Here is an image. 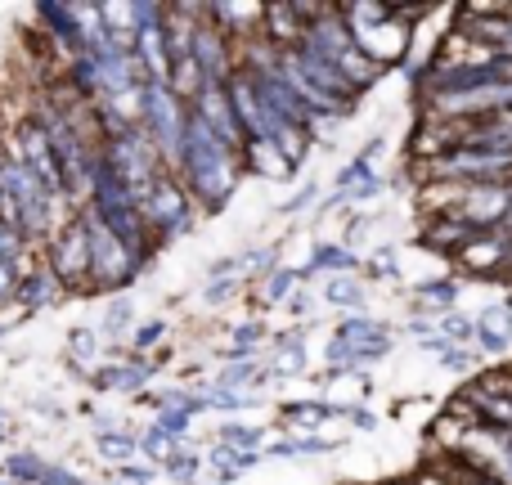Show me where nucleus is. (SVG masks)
Returning <instances> with one entry per match:
<instances>
[{"label": "nucleus", "mask_w": 512, "mask_h": 485, "mask_svg": "<svg viewBox=\"0 0 512 485\" xmlns=\"http://www.w3.org/2000/svg\"><path fill=\"white\" fill-rule=\"evenodd\" d=\"M171 176L185 185V194L194 198L198 216H221L225 207L239 198L243 189V167H239V153L225 149L194 113L185 122V144H180V158Z\"/></svg>", "instance_id": "nucleus-1"}, {"label": "nucleus", "mask_w": 512, "mask_h": 485, "mask_svg": "<svg viewBox=\"0 0 512 485\" xmlns=\"http://www.w3.org/2000/svg\"><path fill=\"white\" fill-rule=\"evenodd\" d=\"M297 50L315 54V59L328 63V68L342 72V81L351 86L355 99H364L382 77H387L378 63H369V59L360 54V45L351 41V32H346V23H342V14H337V5H315V9H310L306 32H301Z\"/></svg>", "instance_id": "nucleus-2"}, {"label": "nucleus", "mask_w": 512, "mask_h": 485, "mask_svg": "<svg viewBox=\"0 0 512 485\" xmlns=\"http://www.w3.org/2000/svg\"><path fill=\"white\" fill-rule=\"evenodd\" d=\"M135 203H140V221H144L149 243L158 247V252L171 247V243H180V239H189V234L198 230V221H203L198 207H194V198L185 194V185H180L171 171H162Z\"/></svg>", "instance_id": "nucleus-3"}, {"label": "nucleus", "mask_w": 512, "mask_h": 485, "mask_svg": "<svg viewBox=\"0 0 512 485\" xmlns=\"http://www.w3.org/2000/svg\"><path fill=\"white\" fill-rule=\"evenodd\" d=\"M185 122H189V104L180 95H171V86L162 81H144L140 90V131L144 140L158 149L162 167L176 171L180 144H185Z\"/></svg>", "instance_id": "nucleus-4"}, {"label": "nucleus", "mask_w": 512, "mask_h": 485, "mask_svg": "<svg viewBox=\"0 0 512 485\" xmlns=\"http://www.w3.org/2000/svg\"><path fill=\"white\" fill-rule=\"evenodd\" d=\"M99 158H104V167L113 171V176L122 180V185L131 189L135 198H140L144 189H149L153 180L167 171V167H162V158H158V149L144 140L140 126H131V131H122V135H108V140H99Z\"/></svg>", "instance_id": "nucleus-5"}, {"label": "nucleus", "mask_w": 512, "mask_h": 485, "mask_svg": "<svg viewBox=\"0 0 512 485\" xmlns=\"http://www.w3.org/2000/svg\"><path fill=\"white\" fill-rule=\"evenodd\" d=\"M45 270L54 274V279L63 283V292H77V297H86V279H90V256H86V225H81V216L72 212L68 221L59 225V230L45 239Z\"/></svg>", "instance_id": "nucleus-6"}, {"label": "nucleus", "mask_w": 512, "mask_h": 485, "mask_svg": "<svg viewBox=\"0 0 512 485\" xmlns=\"http://www.w3.org/2000/svg\"><path fill=\"white\" fill-rule=\"evenodd\" d=\"M333 337L355 351L360 373H369L373 364H382L387 355H396V328L378 315H337Z\"/></svg>", "instance_id": "nucleus-7"}, {"label": "nucleus", "mask_w": 512, "mask_h": 485, "mask_svg": "<svg viewBox=\"0 0 512 485\" xmlns=\"http://www.w3.org/2000/svg\"><path fill=\"white\" fill-rule=\"evenodd\" d=\"M189 63L198 68L203 86H225V81L239 72V45L225 41L212 23L203 18V5H198V23H194V45H189Z\"/></svg>", "instance_id": "nucleus-8"}, {"label": "nucleus", "mask_w": 512, "mask_h": 485, "mask_svg": "<svg viewBox=\"0 0 512 485\" xmlns=\"http://www.w3.org/2000/svg\"><path fill=\"white\" fill-rule=\"evenodd\" d=\"M162 373V364L153 355H113L108 364L90 369V387L104 391V396H140L149 391V382Z\"/></svg>", "instance_id": "nucleus-9"}, {"label": "nucleus", "mask_w": 512, "mask_h": 485, "mask_svg": "<svg viewBox=\"0 0 512 485\" xmlns=\"http://www.w3.org/2000/svg\"><path fill=\"white\" fill-rule=\"evenodd\" d=\"M189 113H194L225 149H234V153L243 149V131H239V122H234V104H230V90L225 86H198V95L189 99Z\"/></svg>", "instance_id": "nucleus-10"}, {"label": "nucleus", "mask_w": 512, "mask_h": 485, "mask_svg": "<svg viewBox=\"0 0 512 485\" xmlns=\"http://www.w3.org/2000/svg\"><path fill=\"white\" fill-rule=\"evenodd\" d=\"M315 5H261V32H256V41H265L270 50H292V45L301 41V32H306V18Z\"/></svg>", "instance_id": "nucleus-11"}, {"label": "nucleus", "mask_w": 512, "mask_h": 485, "mask_svg": "<svg viewBox=\"0 0 512 485\" xmlns=\"http://www.w3.org/2000/svg\"><path fill=\"white\" fill-rule=\"evenodd\" d=\"M454 261L472 274H486V279H508V265H512V239L504 234H477L468 247H463Z\"/></svg>", "instance_id": "nucleus-12"}, {"label": "nucleus", "mask_w": 512, "mask_h": 485, "mask_svg": "<svg viewBox=\"0 0 512 485\" xmlns=\"http://www.w3.org/2000/svg\"><path fill=\"white\" fill-rule=\"evenodd\" d=\"M360 270H364V256L351 252V247L337 243V239H319L315 247H310L306 265H297L301 283L306 279H333V274H360Z\"/></svg>", "instance_id": "nucleus-13"}, {"label": "nucleus", "mask_w": 512, "mask_h": 485, "mask_svg": "<svg viewBox=\"0 0 512 485\" xmlns=\"http://www.w3.org/2000/svg\"><path fill=\"white\" fill-rule=\"evenodd\" d=\"M333 423V400L324 396H297L279 405V432L283 436H319V427Z\"/></svg>", "instance_id": "nucleus-14"}, {"label": "nucleus", "mask_w": 512, "mask_h": 485, "mask_svg": "<svg viewBox=\"0 0 512 485\" xmlns=\"http://www.w3.org/2000/svg\"><path fill=\"white\" fill-rule=\"evenodd\" d=\"M203 18L234 45H248L261 32V5H203Z\"/></svg>", "instance_id": "nucleus-15"}, {"label": "nucleus", "mask_w": 512, "mask_h": 485, "mask_svg": "<svg viewBox=\"0 0 512 485\" xmlns=\"http://www.w3.org/2000/svg\"><path fill=\"white\" fill-rule=\"evenodd\" d=\"M63 297H68V292H63V283L54 279L50 270H45V261H36L32 270H23V279H18L14 306H23L27 315H36V310H50V306H59Z\"/></svg>", "instance_id": "nucleus-16"}, {"label": "nucleus", "mask_w": 512, "mask_h": 485, "mask_svg": "<svg viewBox=\"0 0 512 485\" xmlns=\"http://www.w3.org/2000/svg\"><path fill=\"white\" fill-rule=\"evenodd\" d=\"M472 239H477V230H472V225H463L459 216H450V212L427 216L423 230H418V243L432 247V252H441V256H459Z\"/></svg>", "instance_id": "nucleus-17"}, {"label": "nucleus", "mask_w": 512, "mask_h": 485, "mask_svg": "<svg viewBox=\"0 0 512 485\" xmlns=\"http://www.w3.org/2000/svg\"><path fill=\"white\" fill-rule=\"evenodd\" d=\"M409 297H414L418 315H445V310H459L463 297V283L454 274H436V279H414L409 283Z\"/></svg>", "instance_id": "nucleus-18"}, {"label": "nucleus", "mask_w": 512, "mask_h": 485, "mask_svg": "<svg viewBox=\"0 0 512 485\" xmlns=\"http://www.w3.org/2000/svg\"><path fill=\"white\" fill-rule=\"evenodd\" d=\"M346 441H333V436H279V441L261 445L265 463H288V459H328V454H342Z\"/></svg>", "instance_id": "nucleus-19"}, {"label": "nucleus", "mask_w": 512, "mask_h": 485, "mask_svg": "<svg viewBox=\"0 0 512 485\" xmlns=\"http://www.w3.org/2000/svg\"><path fill=\"white\" fill-rule=\"evenodd\" d=\"M36 23L45 27V36L54 41V50H59L63 59H77V54H86V45H81V32H77V18H72V5H36Z\"/></svg>", "instance_id": "nucleus-20"}, {"label": "nucleus", "mask_w": 512, "mask_h": 485, "mask_svg": "<svg viewBox=\"0 0 512 485\" xmlns=\"http://www.w3.org/2000/svg\"><path fill=\"white\" fill-rule=\"evenodd\" d=\"M239 167H243V176L270 180V185H292V180H297V171H292L265 140H248V144H243V149H239Z\"/></svg>", "instance_id": "nucleus-21"}, {"label": "nucleus", "mask_w": 512, "mask_h": 485, "mask_svg": "<svg viewBox=\"0 0 512 485\" xmlns=\"http://www.w3.org/2000/svg\"><path fill=\"white\" fill-rule=\"evenodd\" d=\"M297 288H306V283H301V274H297V265L283 261L279 270H270L265 279L248 283V292H243V297H252V306H256V310H279Z\"/></svg>", "instance_id": "nucleus-22"}, {"label": "nucleus", "mask_w": 512, "mask_h": 485, "mask_svg": "<svg viewBox=\"0 0 512 485\" xmlns=\"http://www.w3.org/2000/svg\"><path fill=\"white\" fill-rule=\"evenodd\" d=\"M319 301L333 306L337 315H369V283L360 274H333V279L319 288Z\"/></svg>", "instance_id": "nucleus-23"}, {"label": "nucleus", "mask_w": 512, "mask_h": 485, "mask_svg": "<svg viewBox=\"0 0 512 485\" xmlns=\"http://www.w3.org/2000/svg\"><path fill=\"white\" fill-rule=\"evenodd\" d=\"M135 324H140V306H135V297L131 292H117V297H108L104 319H99L95 333L104 337V342H113V346H126L131 342V333H135Z\"/></svg>", "instance_id": "nucleus-24"}, {"label": "nucleus", "mask_w": 512, "mask_h": 485, "mask_svg": "<svg viewBox=\"0 0 512 485\" xmlns=\"http://www.w3.org/2000/svg\"><path fill=\"white\" fill-rule=\"evenodd\" d=\"M104 364V337L95 333V328H72L68 333V369L81 373V378H90V369H99Z\"/></svg>", "instance_id": "nucleus-25"}, {"label": "nucleus", "mask_w": 512, "mask_h": 485, "mask_svg": "<svg viewBox=\"0 0 512 485\" xmlns=\"http://www.w3.org/2000/svg\"><path fill=\"white\" fill-rule=\"evenodd\" d=\"M95 454L113 468L122 463H140V432L131 427H108V432H95Z\"/></svg>", "instance_id": "nucleus-26"}, {"label": "nucleus", "mask_w": 512, "mask_h": 485, "mask_svg": "<svg viewBox=\"0 0 512 485\" xmlns=\"http://www.w3.org/2000/svg\"><path fill=\"white\" fill-rule=\"evenodd\" d=\"M265 441H270V427L248 423V418H225V423L212 432V445H225V450H256L261 454Z\"/></svg>", "instance_id": "nucleus-27"}, {"label": "nucleus", "mask_w": 512, "mask_h": 485, "mask_svg": "<svg viewBox=\"0 0 512 485\" xmlns=\"http://www.w3.org/2000/svg\"><path fill=\"white\" fill-rule=\"evenodd\" d=\"M203 387V400H207V414H225V418H243L252 409H261L265 400L256 391H216L212 382H198Z\"/></svg>", "instance_id": "nucleus-28"}, {"label": "nucleus", "mask_w": 512, "mask_h": 485, "mask_svg": "<svg viewBox=\"0 0 512 485\" xmlns=\"http://www.w3.org/2000/svg\"><path fill=\"white\" fill-rule=\"evenodd\" d=\"M158 477L171 481V485H198V481L207 477L203 450H198V445H185V450H176V454H171V459L158 468Z\"/></svg>", "instance_id": "nucleus-29"}, {"label": "nucleus", "mask_w": 512, "mask_h": 485, "mask_svg": "<svg viewBox=\"0 0 512 485\" xmlns=\"http://www.w3.org/2000/svg\"><path fill=\"white\" fill-rule=\"evenodd\" d=\"M261 382V360H221L216 364V391H252Z\"/></svg>", "instance_id": "nucleus-30"}, {"label": "nucleus", "mask_w": 512, "mask_h": 485, "mask_svg": "<svg viewBox=\"0 0 512 485\" xmlns=\"http://www.w3.org/2000/svg\"><path fill=\"white\" fill-rule=\"evenodd\" d=\"M203 463H207V472L230 468V472H239V477H248V472H256L265 459H261L256 450H225V445H207V450H203Z\"/></svg>", "instance_id": "nucleus-31"}, {"label": "nucleus", "mask_w": 512, "mask_h": 485, "mask_svg": "<svg viewBox=\"0 0 512 485\" xmlns=\"http://www.w3.org/2000/svg\"><path fill=\"white\" fill-rule=\"evenodd\" d=\"M373 176H382L378 162H369L364 153H351V158H346L342 167L333 171V185H328V194H342V189H355V185H364V180H373Z\"/></svg>", "instance_id": "nucleus-32"}, {"label": "nucleus", "mask_w": 512, "mask_h": 485, "mask_svg": "<svg viewBox=\"0 0 512 485\" xmlns=\"http://www.w3.org/2000/svg\"><path fill=\"white\" fill-rule=\"evenodd\" d=\"M225 333H230V346H234V351H265V342H270L274 328L265 324V319L252 315V319H234Z\"/></svg>", "instance_id": "nucleus-33"}, {"label": "nucleus", "mask_w": 512, "mask_h": 485, "mask_svg": "<svg viewBox=\"0 0 512 485\" xmlns=\"http://www.w3.org/2000/svg\"><path fill=\"white\" fill-rule=\"evenodd\" d=\"M432 324H436V337L450 346H472V337H477V324H472V315H463V310H445Z\"/></svg>", "instance_id": "nucleus-34"}, {"label": "nucleus", "mask_w": 512, "mask_h": 485, "mask_svg": "<svg viewBox=\"0 0 512 485\" xmlns=\"http://www.w3.org/2000/svg\"><path fill=\"white\" fill-rule=\"evenodd\" d=\"M400 252L391 243H382L373 256H364V270H360V279H378V283H400Z\"/></svg>", "instance_id": "nucleus-35"}, {"label": "nucleus", "mask_w": 512, "mask_h": 485, "mask_svg": "<svg viewBox=\"0 0 512 485\" xmlns=\"http://www.w3.org/2000/svg\"><path fill=\"white\" fill-rule=\"evenodd\" d=\"M45 463H50V459H41V454H32V450H14L5 459V481L36 485V481H41V472H45Z\"/></svg>", "instance_id": "nucleus-36"}, {"label": "nucleus", "mask_w": 512, "mask_h": 485, "mask_svg": "<svg viewBox=\"0 0 512 485\" xmlns=\"http://www.w3.org/2000/svg\"><path fill=\"white\" fill-rule=\"evenodd\" d=\"M167 333H171V319L167 315H158V319H149V324H135V333H131V355H158V346L167 342Z\"/></svg>", "instance_id": "nucleus-37"}, {"label": "nucleus", "mask_w": 512, "mask_h": 485, "mask_svg": "<svg viewBox=\"0 0 512 485\" xmlns=\"http://www.w3.org/2000/svg\"><path fill=\"white\" fill-rule=\"evenodd\" d=\"M194 423L198 418H189V414H180V409H162V414H153V432H162V436H171V441H180V445H194Z\"/></svg>", "instance_id": "nucleus-38"}, {"label": "nucleus", "mask_w": 512, "mask_h": 485, "mask_svg": "<svg viewBox=\"0 0 512 485\" xmlns=\"http://www.w3.org/2000/svg\"><path fill=\"white\" fill-rule=\"evenodd\" d=\"M324 198V189L315 185V180H306V185H297L288 198H283L279 207H274V216H283V221H292V216H301V212H315V203Z\"/></svg>", "instance_id": "nucleus-39"}, {"label": "nucleus", "mask_w": 512, "mask_h": 485, "mask_svg": "<svg viewBox=\"0 0 512 485\" xmlns=\"http://www.w3.org/2000/svg\"><path fill=\"white\" fill-rule=\"evenodd\" d=\"M243 292H248V283H239V279H207L198 297H203L207 310H221V306H230V301H239Z\"/></svg>", "instance_id": "nucleus-40"}, {"label": "nucleus", "mask_w": 512, "mask_h": 485, "mask_svg": "<svg viewBox=\"0 0 512 485\" xmlns=\"http://www.w3.org/2000/svg\"><path fill=\"white\" fill-rule=\"evenodd\" d=\"M333 423H351L355 432H378V414H373L369 405H360V400H342V405H333Z\"/></svg>", "instance_id": "nucleus-41"}, {"label": "nucleus", "mask_w": 512, "mask_h": 485, "mask_svg": "<svg viewBox=\"0 0 512 485\" xmlns=\"http://www.w3.org/2000/svg\"><path fill=\"white\" fill-rule=\"evenodd\" d=\"M472 324L486 328V333H504V337H512V310L504 306V301H495V306H486L481 315H472Z\"/></svg>", "instance_id": "nucleus-42"}, {"label": "nucleus", "mask_w": 512, "mask_h": 485, "mask_svg": "<svg viewBox=\"0 0 512 485\" xmlns=\"http://www.w3.org/2000/svg\"><path fill=\"white\" fill-rule=\"evenodd\" d=\"M113 481L117 485H158V468H149V463H122V468H113Z\"/></svg>", "instance_id": "nucleus-43"}, {"label": "nucleus", "mask_w": 512, "mask_h": 485, "mask_svg": "<svg viewBox=\"0 0 512 485\" xmlns=\"http://www.w3.org/2000/svg\"><path fill=\"white\" fill-rule=\"evenodd\" d=\"M23 256H27V239L18 230H9V225H0V261L23 265Z\"/></svg>", "instance_id": "nucleus-44"}, {"label": "nucleus", "mask_w": 512, "mask_h": 485, "mask_svg": "<svg viewBox=\"0 0 512 485\" xmlns=\"http://www.w3.org/2000/svg\"><path fill=\"white\" fill-rule=\"evenodd\" d=\"M36 485H90V481L77 477L68 463H45V472H41V481H36Z\"/></svg>", "instance_id": "nucleus-45"}, {"label": "nucleus", "mask_w": 512, "mask_h": 485, "mask_svg": "<svg viewBox=\"0 0 512 485\" xmlns=\"http://www.w3.org/2000/svg\"><path fill=\"white\" fill-rule=\"evenodd\" d=\"M18 279H23V265H9V261H0V306H14Z\"/></svg>", "instance_id": "nucleus-46"}, {"label": "nucleus", "mask_w": 512, "mask_h": 485, "mask_svg": "<svg viewBox=\"0 0 512 485\" xmlns=\"http://www.w3.org/2000/svg\"><path fill=\"white\" fill-rule=\"evenodd\" d=\"M283 310H288V315L297 319V324H310V310H315V297H310L306 288H297L288 301H283Z\"/></svg>", "instance_id": "nucleus-47"}, {"label": "nucleus", "mask_w": 512, "mask_h": 485, "mask_svg": "<svg viewBox=\"0 0 512 485\" xmlns=\"http://www.w3.org/2000/svg\"><path fill=\"white\" fill-rule=\"evenodd\" d=\"M405 333L414 337V342H427V337H436V324H432V319H423V315H409L405 319Z\"/></svg>", "instance_id": "nucleus-48"}, {"label": "nucleus", "mask_w": 512, "mask_h": 485, "mask_svg": "<svg viewBox=\"0 0 512 485\" xmlns=\"http://www.w3.org/2000/svg\"><path fill=\"white\" fill-rule=\"evenodd\" d=\"M364 158H369V162H378L382 158V153H387V135H369V140H364Z\"/></svg>", "instance_id": "nucleus-49"}, {"label": "nucleus", "mask_w": 512, "mask_h": 485, "mask_svg": "<svg viewBox=\"0 0 512 485\" xmlns=\"http://www.w3.org/2000/svg\"><path fill=\"white\" fill-rule=\"evenodd\" d=\"M212 481H221V485H234V481H239V472H230V468H221V472H212Z\"/></svg>", "instance_id": "nucleus-50"}, {"label": "nucleus", "mask_w": 512, "mask_h": 485, "mask_svg": "<svg viewBox=\"0 0 512 485\" xmlns=\"http://www.w3.org/2000/svg\"><path fill=\"white\" fill-rule=\"evenodd\" d=\"M0 485H14V481H0Z\"/></svg>", "instance_id": "nucleus-51"}, {"label": "nucleus", "mask_w": 512, "mask_h": 485, "mask_svg": "<svg viewBox=\"0 0 512 485\" xmlns=\"http://www.w3.org/2000/svg\"><path fill=\"white\" fill-rule=\"evenodd\" d=\"M0 423H5V414H0Z\"/></svg>", "instance_id": "nucleus-52"}, {"label": "nucleus", "mask_w": 512, "mask_h": 485, "mask_svg": "<svg viewBox=\"0 0 512 485\" xmlns=\"http://www.w3.org/2000/svg\"><path fill=\"white\" fill-rule=\"evenodd\" d=\"M508 364H512V360H508Z\"/></svg>", "instance_id": "nucleus-53"}]
</instances>
